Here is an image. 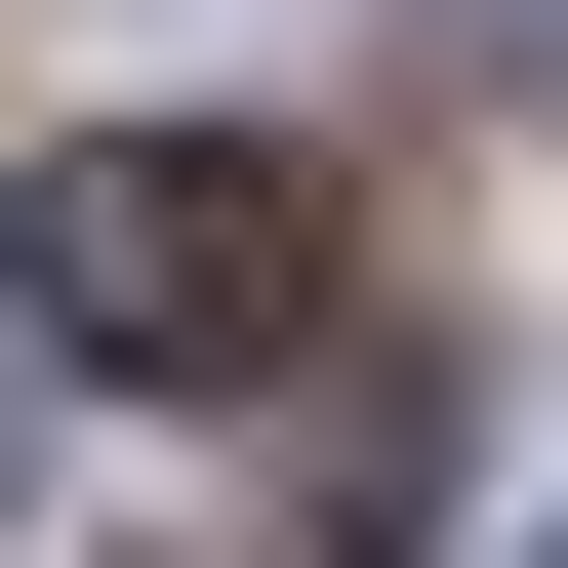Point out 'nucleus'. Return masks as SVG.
<instances>
[{"instance_id":"nucleus-1","label":"nucleus","mask_w":568,"mask_h":568,"mask_svg":"<svg viewBox=\"0 0 568 568\" xmlns=\"http://www.w3.org/2000/svg\"><path fill=\"white\" fill-rule=\"evenodd\" d=\"M0 284H41V366H284L325 325V203L244 122H82V163L0 203Z\"/></svg>"},{"instance_id":"nucleus-2","label":"nucleus","mask_w":568,"mask_h":568,"mask_svg":"<svg viewBox=\"0 0 568 568\" xmlns=\"http://www.w3.org/2000/svg\"><path fill=\"white\" fill-rule=\"evenodd\" d=\"M0 528H41V406H0Z\"/></svg>"},{"instance_id":"nucleus-3","label":"nucleus","mask_w":568,"mask_h":568,"mask_svg":"<svg viewBox=\"0 0 568 568\" xmlns=\"http://www.w3.org/2000/svg\"><path fill=\"white\" fill-rule=\"evenodd\" d=\"M528 568H568V528H528Z\"/></svg>"}]
</instances>
